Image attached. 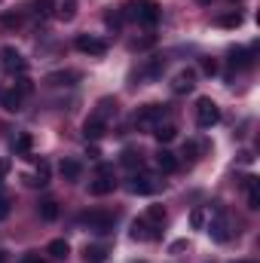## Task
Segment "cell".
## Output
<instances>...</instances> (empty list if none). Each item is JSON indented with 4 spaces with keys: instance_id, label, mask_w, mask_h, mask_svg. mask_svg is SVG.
<instances>
[{
    "instance_id": "5",
    "label": "cell",
    "mask_w": 260,
    "mask_h": 263,
    "mask_svg": "<svg viewBox=\"0 0 260 263\" xmlns=\"http://www.w3.org/2000/svg\"><path fill=\"white\" fill-rule=\"evenodd\" d=\"M208 236H211L214 242H227V239H230V220H227V214H224L220 205H214V217H211V223H208Z\"/></svg>"
},
{
    "instance_id": "33",
    "label": "cell",
    "mask_w": 260,
    "mask_h": 263,
    "mask_svg": "<svg viewBox=\"0 0 260 263\" xmlns=\"http://www.w3.org/2000/svg\"><path fill=\"white\" fill-rule=\"evenodd\" d=\"M12 89H15V92H18V95L25 98V95H31V92H34V83H31L28 77H18V83H15Z\"/></svg>"
},
{
    "instance_id": "19",
    "label": "cell",
    "mask_w": 260,
    "mask_h": 263,
    "mask_svg": "<svg viewBox=\"0 0 260 263\" xmlns=\"http://www.w3.org/2000/svg\"><path fill=\"white\" fill-rule=\"evenodd\" d=\"M104 260H107V248L104 245H86L83 263H104Z\"/></svg>"
},
{
    "instance_id": "23",
    "label": "cell",
    "mask_w": 260,
    "mask_h": 263,
    "mask_svg": "<svg viewBox=\"0 0 260 263\" xmlns=\"http://www.w3.org/2000/svg\"><path fill=\"white\" fill-rule=\"evenodd\" d=\"M40 217L43 220H55L59 217V202L55 199H43L40 202Z\"/></svg>"
},
{
    "instance_id": "1",
    "label": "cell",
    "mask_w": 260,
    "mask_h": 263,
    "mask_svg": "<svg viewBox=\"0 0 260 263\" xmlns=\"http://www.w3.org/2000/svg\"><path fill=\"white\" fill-rule=\"evenodd\" d=\"M162 120H165V104H144L135 114V126L144 132H153Z\"/></svg>"
},
{
    "instance_id": "30",
    "label": "cell",
    "mask_w": 260,
    "mask_h": 263,
    "mask_svg": "<svg viewBox=\"0 0 260 263\" xmlns=\"http://www.w3.org/2000/svg\"><path fill=\"white\" fill-rule=\"evenodd\" d=\"M123 165H126V168H135V165L141 168V165H144V159H141V153H138V150H123Z\"/></svg>"
},
{
    "instance_id": "16",
    "label": "cell",
    "mask_w": 260,
    "mask_h": 263,
    "mask_svg": "<svg viewBox=\"0 0 260 263\" xmlns=\"http://www.w3.org/2000/svg\"><path fill=\"white\" fill-rule=\"evenodd\" d=\"M104 132H107V123L98 120V117H89V120L83 123V135H86V138H101Z\"/></svg>"
},
{
    "instance_id": "9",
    "label": "cell",
    "mask_w": 260,
    "mask_h": 263,
    "mask_svg": "<svg viewBox=\"0 0 260 263\" xmlns=\"http://www.w3.org/2000/svg\"><path fill=\"white\" fill-rule=\"evenodd\" d=\"M162 184H159V178H153V175H135L129 181V190L132 193H141V196H150V193H156Z\"/></svg>"
},
{
    "instance_id": "24",
    "label": "cell",
    "mask_w": 260,
    "mask_h": 263,
    "mask_svg": "<svg viewBox=\"0 0 260 263\" xmlns=\"http://www.w3.org/2000/svg\"><path fill=\"white\" fill-rule=\"evenodd\" d=\"M31 9H34V15H37V18H49V15H52V9H55V0H34V6H31Z\"/></svg>"
},
{
    "instance_id": "31",
    "label": "cell",
    "mask_w": 260,
    "mask_h": 263,
    "mask_svg": "<svg viewBox=\"0 0 260 263\" xmlns=\"http://www.w3.org/2000/svg\"><path fill=\"white\" fill-rule=\"evenodd\" d=\"M217 25H220V28H239V25H242V15H239V12L220 15V18H217Z\"/></svg>"
},
{
    "instance_id": "13",
    "label": "cell",
    "mask_w": 260,
    "mask_h": 263,
    "mask_svg": "<svg viewBox=\"0 0 260 263\" xmlns=\"http://www.w3.org/2000/svg\"><path fill=\"white\" fill-rule=\"evenodd\" d=\"M156 165H159V172H165V175L178 172V159H175V153H172V150H165V147L156 153Z\"/></svg>"
},
{
    "instance_id": "26",
    "label": "cell",
    "mask_w": 260,
    "mask_h": 263,
    "mask_svg": "<svg viewBox=\"0 0 260 263\" xmlns=\"http://www.w3.org/2000/svg\"><path fill=\"white\" fill-rule=\"evenodd\" d=\"M55 15H59L62 22H70V18L77 15V3H73V0H65V3H59V6H55Z\"/></svg>"
},
{
    "instance_id": "39",
    "label": "cell",
    "mask_w": 260,
    "mask_h": 263,
    "mask_svg": "<svg viewBox=\"0 0 260 263\" xmlns=\"http://www.w3.org/2000/svg\"><path fill=\"white\" fill-rule=\"evenodd\" d=\"M6 168H9V162H6V159H0V178L6 175Z\"/></svg>"
},
{
    "instance_id": "40",
    "label": "cell",
    "mask_w": 260,
    "mask_h": 263,
    "mask_svg": "<svg viewBox=\"0 0 260 263\" xmlns=\"http://www.w3.org/2000/svg\"><path fill=\"white\" fill-rule=\"evenodd\" d=\"M196 3H202V6H208V3H211V0H196Z\"/></svg>"
},
{
    "instance_id": "34",
    "label": "cell",
    "mask_w": 260,
    "mask_h": 263,
    "mask_svg": "<svg viewBox=\"0 0 260 263\" xmlns=\"http://www.w3.org/2000/svg\"><path fill=\"white\" fill-rule=\"evenodd\" d=\"M184 159H187V162H196V159H199V144H196V141H187V144H184Z\"/></svg>"
},
{
    "instance_id": "11",
    "label": "cell",
    "mask_w": 260,
    "mask_h": 263,
    "mask_svg": "<svg viewBox=\"0 0 260 263\" xmlns=\"http://www.w3.org/2000/svg\"><path fill=\"white\" fill-rule=\"evenodd\" d=\"M193 86H196V73L193 70H181V73H175V80H172V92H178V95L190 92Z\"/></svg>"
},
{
    "instance_id": "8",
    "label": "cell",
    "mask_w": 260,
    "mask_h": 263,
    "mask_svg": "<svg viewBox=\"0 0 260 263\" xmlns=\"http://www.w3.org/2000/svg\"><path fill=\"white\" fill-rule=\"evenodd\" d=\"M73 46H77L83 55H104V52H107V43H104L101 37H92V34H80Z\"/></svg>"
},
{
    "instance_id": "18",
    "label": "cell",
    "mask_w": 260,
    "mask_h": 263,
    "mask_svg": "<svg viewBox=\"0 0 260 263\" xmlns=\"http://www.w3.org/2000/svg\"><path fill=\"white\" fill-rule=\"evenodd\" d=\"M230 67H233V70L251 67V52H248V49H233V52H230Z\"/></svg>"
},
{
    "instance_id": "38",
    "label": "cell",
    "mask_w": 260,
    "mask_h": 263,
    "mask_svg": "<svg viewBox=\"0 0 260 263\" xmlns=\"http://www.w3.org/2000/svg\"><path fill=\"white\" fill-rule=\"evenodd\" d=\"M22 263H46V260H40L37 254H28V257H25V260H22Z\"/></svg>"
},
{
    "instance_id": "3",
    "label": "cell",
    "mask_w": 260,
    "mask_h": 263,
    "mask_svg": "<svg viewBox=\"0 0 260 263\" xmlns=\"http://www.w3.org/2000/svg\"><path fill=\"white\" fill-rule=\"evenodd\" d=\"M132 15L141 22V25H156L159 22V3L156 0H132Z\"/></svg>"
},
{
    "instance_id": "43",
    "label": "cell",
    "mask_w": 260,
    "mask_h": 263,
    "mask_svg": "<svg viewBox=\"0 0 260 263\" xmlns=\"http://www.w3.org/2000/svg\"><path fill=\"white\" fill-rule=\"evenodd\" d=\"M242 263H251V260H242Z\"/></svg>"
},
{
    "instance_id": "25",
    "label": "cell",
    "mask_w": 260,
    "mask_h": 263,
    "mask_svg": "<svg viewBox=\"0 0 260 263\" xmlns=\"http://www.w3.org/2000/svg\"><path fill=\"white\" fill-rule=\"evenodd\" d=\"M162 70H165V59H159V55H153V59H150V65L144 67V77H150V80H156V77H159Z\"/></svg>"
},
{
    "instance_id": "2",
    "label": "cell",
    "mask_w": 260,
    "mask_h": 263,
    "mask_svg": "<svg viewBox=\"0 0 260 263\" xmlns=\"http://www.w3.org/2000/svg\"><path fill=\"white\" fill-rule=\"evenodd\" d=\"M196 123H199L202 129L217 126V123H220V107H217L211 98H199V101H196Z\"/></svg>"
},
{
    "instance_id": "42",
    "label": "cell",
    "mask_w": 260,
    "mask_h": 263,
    "mask_svg": "<svg viewBox=\"0 0 260 263\" xmlns=\"http://www.w3.org/2000/svg\"><path fill=\"white\" fill-rule=\"evenodd\" d=\"M0 190H3V178H0Z\"/></svg>"
},
{
    "instance_id": "36",
    "label": "cell",
    "mask_w": 260,
    "mask_h": 263,
    "mask_svg": "<svg viewBox=\"0 0 260 263\" xmlns=\"http://www.w3.org/2000/svg\"><path fill=\"white\" fill-rule=\"evenodd\" d=\"M9 208H12V205H9V199L0 193V220H6V217H9Z\"/></svg>"
},
{
    "instance_id": "17",
    "label": "cell",
    "mask_w": 260,
    "mask_h": 263,
    "mask_svg": "<svg viewBox=\"0 0 260 263\" xmlns=\"http://www.w3.org/2000/svg\"><path fill=\"white\" fill-rule=\"evenodd\" d=\"M25 181H28L31 187H46V184H49V162H43V159H40L37 172H34L31 178H25Z\"/></svg>"
},
{
    "instance_id": "32",
    "label": "cell",
    "mask_w": 260,
    "mask_h": 263,
    "mask_svg": "<svg viewBox=\"0 0 260 263\" xmlns=\"http://www.w3.org/2000/svg\"><path fill=\"white\" fill-rule=\"evenodd\" d=\"M70 80H77V73H52L46 83L49 86H70Z\"/></svg>"
},
{
    "instance_id": "20",
    "label": "cell",
    "mask_w": 260,
    "mask_h": 263,
    "mask_svg": "<svg viewBox=\"0 0 260 263\" xmlns=\"http://www.w3.org/2000/svg\"><path fill=\"white\" fill-rule=\"evenodd\" d=\"M175 135H178V126H175V123H159V126L153 129V138H156L159 144H169V141H175Z\"/></svg>"
},
{
    "instance_id": "4",
    "label": "cell",
    "mask_w": 260,
    "mask_h": 263,
    "mask_svg": "<svg viewBox=\"0 0 260 263\" xmlns=\"http://www.w3.org/2000/svg\"><path fill=\"white\" fill-rule=\"evenodd\" d=\"M80 223L89 227L92 233H110L114 230V214H107V211H86V214H80Z\"/></svg>"
},
{
    "instance_id": "7",
    "label": "cell",
    "mask_w": 260,
    "mask_h": 263,
    "mask_svg": "<svg viewBox=\"0 0 260 263\" xmlns=\"http://www.w3.org/2000/svg\"><path fill=\"white\" fill-rule=\"evenodd\" d=\"M132 239H135V242H156V239H159V227L150 223L147 217H138V220L132 223Z\"/></svg>"
},
{
    "instance_id": "6",
    "label": "cell",
    "mask_w": 260,
    "mask_h": 263,
    "mask_svg": "<svg viewBox=\"0 0 260 263\" xmlns=\"http://www.w3.org/2000/svg\"><path fill=\"white\" fill-rule=\"evenodd\" d=\"M0 67H3L6 73H25L28 62L22 59V52H18V49H12V46H3V49H0Z\"/></svg>"
},
{
    "instance_id": "37",
    "label": "cell",
    "mask_w": 260,
    "mask_h": 263,
    "mask_svg": "<svg viewBox=\"0 0 260 263\" xmlns=\"http://www.w3.org/2000/svg\"><path fill=\"white\" fill-rule=\"evenodd\" d=\"M202 70L205 73H217V62L214 59H202Z\"/></svg>"
},
{
    "instance_id": "15",
    "label": "cell",
    "mask_w": 260,
    "mask_h": 263,
    "mask_svg": "<svg viewBox=\"0 0 260 263\" xmlns=\"http://www.w3.org/2000/svg\"><path fill=\"white\" fill-rule=\"evenodd\" d=\"M22 101H25V98H22L15 89H9V92L0 95V104H3V110H9V114H18V110H22Z\"/></svg>"
},
{
    "instance_id": "29",
    "label": "cell",
    "mask_w": 260,
    "mask_h": 263,
    "mask_svg": "<svg viewBox=\"0 0 260 263\" xmlns=\"http://www.w3.org/2000/svg\"><path fill=\"white\" fill-rule=\"evenodd\" d=\"M0 25H3V31H15V28L22 25V15H18V12H3Z\"/></svg>"
},
{
    "instance_id": "28",
    "label": "cell",
    "mask_w": 260,
    "mask_h": 263,
    "mask_svg": "<svg viewBox=\"0 0 260 263\" xmlns=\"http://www.w3.org/2000/svg\"><path fill=\"white\" fill-rule=\"evenodd\" d=\"M147 220L156 223V227H162V223H165V208H162V205H150V208H147Z\"/></svg>"
},
{
    "instance_id": "21",
    "label": "cell",
    "mask_w": 260,
    "mask_h": 263,
    "mask_svg": "<svg viewBox=\"0 0 260 263\" xmlns=\"http://www.w3.org/2000/svg\"><path fill=\"white\" fill-rule=\"evenodd\" d=\"M31 147H34V138H31L28 132H22V135L12 141V150H15V156H31Z\"/></svg>"
},
{
    "instance_id": "35",
    "label": "cell",
    "mask_w": 260,
    "mask_h": 263,
    "mask_svg": "<svg viewBox=\"0 0 260 263\" xmlns=\"http://www.w3.org/2000/svg\"><path fill=\"white\" fill-rule=\"evenodd\" d=\"M202 223H205V211H202V208H193V211H190V227H193V230H202Z\"/></svg>"
},
{
    "instance_id": "22",
    "label": "cell",
    "mask_w": 260,
    "mask_h": 263,
    "mask_svg": "<svg viewBox=\"0 0 260 263\" xmlns=\"http://www.w3.org/2000/svg\"><path fill=\"white\" fill-rule=\"evenodd\" d=\"M59 172H62V178H65V181H77V178H80V172H83V165H80L77 159H62Z\"/></svg>"
},
{
    "instance_id": "27",
    "label": "cell",
    "mask_w": 260,
    "mask_h": 263,
    "mask_svg": "<svg viewBox=\"0 0 260 263\" xmlns=\"http://www.w3.org/2000/svg\"><path fill=\"white\" fill-rule=\"evenodd\" d=\"M67 251H70V248H67V242H65V239H55V242H49V254H52L55 260H65V257H67Z\"/></svg>"
},
{
    "instance_id": "41",
    "label": "cell",
    "mask_w": 260,
    "mask_h": 263,
    "mask_svg": "<svg viewBox=\"0 0 260 263\" xmlns=\"http://www.w3.org/2000/svg\"><path fill=\"white\" fill-rule=\"evenodd\" d=\"M3 260H6V251H0V263H3Z\"/></svg>"
},
{
    "instance_id": "12",
    "label": "cell",
    "mask_w": 260,
    "mask_h": 263,
    "mask_svg": "<svg viewBox=\"0 0 260 263\" xmlns=\"http://www.w3.org/2000/svg\"><path fill=\"white\" fill-rule=\"evenodd\" d=\"M92 117H98V120L110 123V117H117V101H114V98H101V101H98V107L92 110Z\"/></svg>"
},
{
    "instance_id": "14",
    "label": "cell",
    "mask_w": 260,
    "mask_h": 263,
    "mask_svg": "<svg viewBox=\"0 0 260 263\" xmlns=\"http://www.w3.org/2000/svg\"><path fill=\"white\" fill-rule=\"evenodd\" d=\"M245 193H248V208L251 211H257L260 208V184H257V178H245Z\"/></svg>"
},
{
    "instance_id": "10",
    "label": "cell",
    "mask_w": 260,
    "mask_h": 263,
    "mask_svg": "<svg viewBox=\"0 0 260 263\" xmlns=\"http://www.w3.org/2000/svg\"><path fill=\"white\" fill-rule=\"evenodd\" d=\"M114 187H117V181L107 175V168H101V175L89 184V193L92 196H107V193H114Z\"/></svg>"
}]
</instances>
